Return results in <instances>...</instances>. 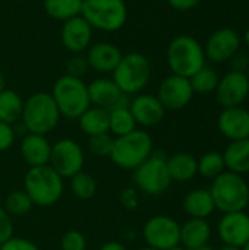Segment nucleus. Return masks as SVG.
Masks as SVG:
<instances>
[{
  "label": "nucleus",
  "instance_id": "3c124183",
  "mask_svg": "<svg viewBox=\"0 0 249 250\" xmlns=\"http://www.w3.org/2000/svg\"><path fill=\"white\" fill-rule=\"evenodd\" d=\"M242 250H249V242L245 245V246H244V248H242Z\"/></svg>",
  "mask_w": 249,
  "mask_h": 250
},
{
  "label": "nucleus",
  "instance_id": "e433bc0d",
  "mask_svg": "<svg viewBox=\"0 0 249 250\" xmlns=\"http://www.w3.org/2000/svg\"><path fill=\"white\" fill-rule=\"evenodd\" d=\"M0 250H40L38 246L23 237L12 236L9 240H6L3 245H0Z\"/></svg>",
  "mask_w": 249,
  "mask_h": 250
},
{
  "label": "nucleus",
  "instance_id": "0eeeda50",
  "mask_svg": "<svg viewBox=\"0 0 249 250\" xmlns=\"http://www.w3.org/2000/svg\"><path fill=\"white\" fill-rule=\"evenodd\" d=\"M210 193L216 209L223 214L244 211L248 207L249 185L241 174L223 171L220 176L213 179Z\"/></svg>",
  "mask_w": 249,
  "mask_h": 250
},
{
  "label": "nucleus",
  "instance_id": "c85d7f7f",
  "mask_svg": "<svg viewBox=\"0 0 249 250\" xmlns=\"http://www.w3.org/2000/svg\"><path fill=\"white\" fill-rule=\"evenodd\" d=\"M136 129V122L128 107H119L109 111V133L114 138L128 135Z\"/></svg>",
  "mask_w": 249,
  "mask_h": 250
},
{
  "label": "nucleus",
  "instance_id": "f704fd0d",
  "mask_svg": "<svg viewBox=\"0 0 249 250\" xmlns=\"http://www.w3.org/2000/svg\"><path fill=\"white\" fill-rule=\"evenodd\" d=\"M62 250H87V239L78 230H68L60 239Z\"/></svg>",
  "mask_w": 249,
  "mask_h": 250
},
{
  "label": "nucleus",
  "instance_id": "bb28decb",
  "mask_svg": "<svg viewBox=\"0 0 249 250\" xmlns=\"http://www.w3.org/2000/svg\"><path fill=\"white\" fill-rule=\"evenodd\" d=\"M23 110L22 97L13 89H3L0 92V122L15 126L21 122Z\"/></svg>",
  "mask_w": 249,
  "mask_h": 250
},
{
  "label": "nucleus",
  "instance_id": "5701e85b",
  "mask_svg": "<svg viewBox=\"0 0 249 250\" xmlns=\"http://www.w3.org/2000/svg\"><path fill=\"white\" fill-rule=\"evenodd\" d=\"M216 209L210 189H194L183 199V211L189 218L207 220Z\"/></svg>",
  "mask_w": 249,
  "mask_h": 250
},
{
  "label": "nucleus",
  "instance_id": "4468645a",
  "mask_svg": "<svg viewBox=\"0 0 249 250\" xmlns=\"http://www.w3.org/2000/svg\"><path fill=\"white\" fill-rule=\"evenodd\" d=\"M241 47V35L233 28H219L207 40L205 57L214 63L229 62Z\"/></svg>",
  "mask_w": 249,
  "mask_h": 250
},
{
  "label": "nucleus",
  "instance_id": "7ed1b4c3",
  "mask_svg": "<svg viewBox=\"0 0 249 250\" xmlns=\"http://www.w3.org/2000/svg\"><path fill=\"white\" fill-rule=\"evenodd\" d=\"M154 152V142L151 135L144 129L114 138L110 160L114 166L123 170H135Z\"/></svg>",
  "mask_w": 249,
  "mask_h": 250
},
{
  "label": "nucleus",
  "instance_id": "c03bdc74",
  "mask_svg": "<svg viewBox=\"0 0 249 250\" xmlns=\"http://www.w3.org/2000/svg\"><path fill=\"white\" fill-rule=\"evenodd\" d=\"M3 89H6V76H4V73L0 70V92H1Z\"/></svg>",
  "mask_w": 249,
  "mask_h": 250
},
{
  "label": "nucleus",
  "instance_id": "aec40b11",
  "mask_svg": "<svg viewBox=\"0 0 249 250\" xmlns=\"http://www.w3.org/2000/svg\"><path fill=\"white\" fill-rule=\"evenodd\" d=\"M122 51L117 45L109 41L92 42L87 50V62L90 69H94L98 73H113L116 66L122 59Z\"/></svg>",
  "mask_w": 249,
  "mask_h": 250
},
{
  "label": "nucleus",
  "instance_id": "ddd939ff",
  "mask_svg": "<svg viewBox=\"0 0 249 250\" xmlns=\"http://www.w3.org/2000/svg\"><path fill=\"white\" fill-rule=\"evenodd\" d=\"M194 97V91L188 78L170 75L161 81L157 91V98L166 110H182Z\"/></svg>",
  "mask_w": 249,
  "mask_h": 250
},
{
  "label": "nucleus",
  "instance_id": "4c0bfd02",
  "mask_svg": "<svg viewBox=\"0 0 249 250\" xmlns=\"http://www.w3.org/2000/svg\"><path fill=\"white\" fill-rule=\"evenodd\" d=\"M15 127L12 125L0 122V152H6L15 144Z\"/></svg>",
  "mask_w": 249,
  "mask_h": 250
},
{
  "label": "nucleus",
  "instance_id": "de8ad7c7",
  "mask_svg": "<svg viewBox=\"0 0 249 250\" xmlns=\"http://www.w3.org/2000/svg\"><path fill=\"white\" fill-rule=\"evenodd\" d=\"M170 250H188V249H185L183 246H181V245H178V246H175V248H172Z\"/></svg>",
  "mask_w": 249,
  "mask_h": 250
},
{
  "label": "nucleus",
  "instance_id": "a18cd8bd",
  "mask_svg": "<svg viewBox=\"0 0 249 250\" xmlns=\"http://www.w3.org/2000/svg\"><path fill=\"white\" fill-rule=\"evenodd\" d=\"M219 250H242L241 248H235V246H229V245H223Z\"/></svg>",
  "mask_w": 249,
  "mask_h": 250
},
{
  "label": "nucleus",
  "instance_id": "49530a36",
  "mask_svg": "<svg viewBox=\"0 0 249 250\" xmlns=\"http://www.w3.org/2000/svg\"><path fill=\"white\" fill-rule=\"evenodd\" d=\"M244 40H245V44L248 45L249 48V28L245 31V34H244Z\"/></svg>",
  "mask_w": 249,
  "mask_h": 250
},
{
  "label": "nucleus",
  "instance_id": "09e8293b",
  "mask_svg": "<svg viewBox=\"0 0 249 250\" xmlns=\"http://www.w3.org/2000/svg\"><path fill=\"white\" fill-rule=\"evenodd\" d=\"M195 250H214L213 248H210L208 245L207 246H203V248H200V249H195Z\"/></svg>",
  "mask_w": 249,
  "mask_h": 250
},
{
  "label": "nucleus",
  "instance_id": "423d86ee",
  "mask_svg": "<svg viewBox=\"0 0 249 250\" xmlns=\"http://www.w3.org/2000/svg\"><path fill=\"white\" fill-rule=\"evenodd\" d=\"M112 79L126 95L141 94L151 79V63L139 51L123 54L119 64L112 73Z\"/></svg>",
  "mask_w": 249,
  "mask_h": 250
},
{
  "label": "nucleus",
  "instance_id": "c756f323",
  "mask_svg": "<svg viewBox=\"0 0 249 250\" xmlns=\"http://www.w3.org/2000/svg\"><path fill=\"white\" fill-rule=\"evenodd\" d=\"M34 204L25 190H13L4 199V211L12 218H21L31 212Z\"/></svg>",
  "mask_w": 249,
  "mask_h": 250
},
{
  "label": "nucleus",
  "instance_id": "37998d69",
  "mask_svg": "<svg viewBox=\"0 0 249 250\" xmlns=\"http://www.w3.org/2000/svg\"><path fill=\"white\" fill-rule=\"evenodd\" d=\"M98 250H128L126 249V246L123 245V243H120V242H107V243H104L101 248Z\"/></svg>",
  "mask_w": 249,
  "mask_h": 250
},
{
  "label": "nucleus",
  "instance_id": "f8f14e48",
  "mask_svg": "<svg viewBox=\"0 0 249 250\" xmlns=\"http://www.w3.org/2000/svg\"><path fill=\"white\" fill-rule=\"evenodd\" d=\"M217 103L223 108L239 107L249 95V78L244 72L230 70L219 79L214 91Z\"/></svg>",
  "mask_w": 249,
  "mask_h": 250
},
{
  "label": "nucleus",
  "instance_id": "4be33fe9",
  "mask_svg": "<svg viewBox=\"0 0 249 250\" xmlns=\"http://www.w3.org/2000/svg\"><path fill=\"white\" fill-rule=\"evenodd\" d=\"M211 237V226L207 220L189 218L181 226V246L195 250L207 246Z\"/></svg>",
  "mask_w": 249,
  "mask_h": 250
},
{
  "label": "nucleus",
  "instance_id": "dca6fc26",
  "mask_svg": "<svg viewBox=\"0 0 249 250\" xmlns=\"http://www.w3.org/2000/svg\"><path fill=\"white\" fill-rule=\"evenodd\" d=\"M92 26L81 15L68 19L62 25V44L69 53L82 54L92 44Z\"/></svg>",
  "mask_w": 249,
  "mask_h": 250
},
{
  "label": "nucleus",
  "instance_id": "ea45409f",
  "mask_svg": "<svg viewBox=\"0 0 249 250\" xmlns=\"http://www.w3.org/2000/svg\"><path fill=\"white\" fill-rule=\"evenodd\" d=\"M120 201L123 204L125 208L128 209H135L138 207V193H136V189H132V188H128L122 192L120 195Z\"/></svg>",
  "mask_w": 249,
  "mask_h": 250
},
{
  "label": "nucleus",
  "instance_id": "a19ab883",
  "mask_svg": "<svg viewBox=\"0 0 249 250\" xmlns=\"http://www.w3.org/2000/svg\"><path fill=\"white\" fill-rule=\"evenodd\" d=\"M230 63H232V70L247 73V69H248L249 66V57L245 53H239V51H238V53L230 59Z\"/></svg>",
  "mask_w": 249,
  "mask_h": 250
},
{
  "label": "nucleus",
  "instance_id": "20e7f679",
  "mask_svg": "<svg viewBox=\"0 0 249 250\" xmlns=\"http://www.w3.org/2000/svg\"><path fill=\"white\" fill-rule=\"evenodd\" d=\"M166 59L173 75L191 78L205 66L204 47L189 35H178L167 45Z\"/></svg>",
  "mask_w": 249,
  "mask_h": 250
},
{
  "label": "nucleus",
  "instance_id": "2eb2a0df",
  "mask_svg": "<svg viewBox=\"0 0 249 250\" xmlns=\"http://www.w3.org/2000/svg\"><path fill=\"white\" fill-rule=\"evenodd\" d=\"M91 105L112 111L119 107H128L131 97L123 94L112 78H98L88 83Z\"/></svg>",
  "mask_w": 249,
  "mask_h": 250
},
{
  "label": "nucleus",
  "instance_id": "a211bd4d",
  "mask_svg": "<svg viewBox=\"0 0 249 250\" xmlns=\"http://www.w3.org/2000/svg\"><path fill=\"white\" fill-rule=\"evenodd\" d=\"M219 237L225 245L244 248L249 242V215L244 211L227 212L219 221Z\"/></svg>",
  "mask_w": 249,
  "mask_h": 250
},
{
  "label": "nucleus",
  "instance_id": "473e14b6",
  "mask_svg": "<svg viewBox=\"0 0 249 250\" xmlns=\"http://www.w3.org/2000/svg\"><path fill=\"white\" fill-rule=\"evenodd\" d=\"M223 171H226V166H225L223 154L220 152L210 151L201 155V158L198 160V173L205 179L213 180L217 176H220Z\"/></svg>",
  "mask_w": 249,
  "mask_h": 250
},
{
  "label": "nucleus",
  "instance_id": "6ab92c4d",
  "mask_svg": "<svg viewBox=\"0 0 249 250\" xmlns=\"http://www.w3.org/2000/svg\"><path fill=\"white\" fill-rule=\"evenodd\" d=\"M217 126L220 133L232 141H241L249 138V110L239 107L223 108L219 114Z\"/></svg>",
  "mask_w": 249,
  "mask_h": 250
},
{
  "label": "nucleus",
  "instance_id": "72a5a7b5",
  "mask_svg": "<svg viewBox=\"0 0 249 250\" xmlns=\"http://www.w3.org/2000/svg\"><path fill=\"white\" fill-rule=\"evenodd\" d=\"M113 142H114V136L109 132L101 135H94L88 138V149L92 155L98 158L110 157L113 149Z\"/></svg>",
  "mask_w": 249,
  "mask_h": 250
},
{
  "label": "nucleus",
  "instance_id": "864d4df0",
  "mask_svg": "<svg viewBox=\"0 0 249 250\" xmlns=\"http://www.w3.org/2000/svg\"><path fill=\"white\" fill-rule=\"evenodd\" d=\"M248 207H249V198H248Z\"/></svg>",
  "mask_w": 249,
  "mask_h": 250
},
{
  "label": "nucleus",
  "instance_id": "c9c22d12",
  "mask_svg": "<svg viewBox=\"0 0 249 250\" xmlns=\"http://www.w3.org/2000/svg\"><path fill=\"white\" fill-rule=\"evenodd\" d=\"M90 69L87 57L81 54H73L68 62H66V75L75 76V78H82L87 70Z\"/></svg>",
  "mask_w": 249,
  "mask_h": 250
},
{
  "label": "nucleus",
  "instance_id": "f257e3e1",
  "mask_svg": "<svg viewBox=\"0 0 249 250\" xmlns=\"http://www.w3.org/2000/svg\"><path fill=\"white\" fill-rule=\"evenodd\" d=\"M59 108L50 92L38 91L23 101L21 123L26 133H37L47 136L60 122Z\"/></svg>",
  "mask_w": 249,
  "mask_h": 250
},
{
  "label": "nucleus",
  "instance_id": "cd10ccee",
  "mask_svg": "<svg viewBox=\"0 0 249 250\" xmlns=\"http://www.w3.org/2000/svg\"><path fill=\"white\" fill-rule=\"evenodd\" d=\"M84 0H43L45 13L60 22L79 16L82 12Z\"/></svg>",
  "mask_w": 249,
  "mask_h": 250
},
{
  "label": "nucleus",
  "instance_id": "58836bf2",
  "mask_svg": "<svg viewBox=\"0 0 249 250\" xmlns=\"http://www.w3.org/2000/svg\"><path fill=\"white\" fill-rule=\"evenodd\" d=\"M13 236V218L0 207V245Z\"/></svg>",
  "mask_w": 249,
  "mask_h": 250
},
{
  "label": "nucleus",
  "instance_id": "39448f33",
  "mask_svg": "<svg viewBox=\"0 0 249 250\" xmlns=\"http://www.w3.org/2000/svg\"><path fill=\"white\" fill-rule=\"evenodd\" d=\"M50 94L60 116L69 120H78L79 116L91 107L88 85L82 81V78L63 75L54 82Z\"/></svg>",
  "mask_w": 249,
  "mask_h": 250
},
{
  "label": "nucleus",
  "instance_id": "412c9836",
  "mask_svg": "<svg viewBox=\"0 0 249 250\" xmlns=\"http://www.w3.org/2000/svg\"><path fill=\"white\" fill-rule=\"evenodd\" d=\"M19 151L23 163L28 164L29 167L47 166L50 163L51 144L44 135L26 133L21 141Z\"/></svg>",
  "mask_w": 249,
  "mask_h": 250
},
{
  "label": "nucleus",
  "instance_id": "7c9ffc66",
  "mask_svg": "<svg viewBox=\"0 0 249 250\" xmlns=\"http://www.w3.org/2000/svg\"><path fill=\"white\" fill-rule=\"evenodd\" d=\"M219 73L210 67V66H204L203 69H200L195 75H192L189 78L191 86L194 94H210L214 92L219 83Z\"/></svg>",
  "mask_w": 249,
  "mask_h": 250
},
{
  "label": "nucleus",
  "instance_id": "603ef678",
  "mask_svg": "<svg viewBox=\"0 0 249 250\" xmlns=\"http://www.w3.org/2000/svg\"><path fill=\"white\" fill-rule=\"evenodd\" d=\"M247 75H248V78H249V66H248V69H247Z\"/></svg>",
  "mask_w": 249,
  "mask_h": 250
},
{
  "label": "nucleus",
  "instance_id": "2f4dec72",
  "mask_svg": "<svg viewBox=\"0 0 249 250\" xmlns=\"http://www.w3.org/2000/svg\"><path fill=\"white\" fill-rule=\"evenodd\" d=\"M69 180H70V190L75 198H78L81 201H88L95 196L97 182L92 174L82 170V171L76 173L73 177H70Z\"/></svg>",
  "mask_w": 249,
  "mask_h": 250
},
{
  "label": "nucleus",
  "instance_id": "b1692460",
  "mask_svg": "<svg viewBox=\"0 0 249 250\" xmlns=\"http://www.w3.org/2000/svg\"><path fill=\"white\" fill-rule=\"evenodd\" d=\"M172 182H189L198 174V160L189 152H176L167 158Z\"/></svg>",
  "mask_w": 249,
  "mask_h": 250
},
{
  "label": "nucleus",
  "instance_id": "6e6552de",
  "mask_svg": "<svg viewBox=\"0 0 249 250\" xmlns=\"http://www.w3.org/2000/svg\"><path fill=\"white\" fill-rule=\"evenodd\" d=\"M81 16L92 29L114 32L125 26L128 6L125 0H84Z\"/></svg>",
  "mask_w": 249,
  "mask_h": 250
},
{
  "label": "nucleus",
  "instance_id": "9b49d317",
  "mask_svg": "<svg viewBox=\"0 0 249 250\" xmlns=\"http://www.w3.org/2000/svg\"><path fill=\"white\" fill-rule=\"evenodd\" d=\"M147 246L157 250H170L181 245V224L169 215H154L142 227Z\"/></svg>",
  "mask_w": 249,
  "mask_h": 250
},
{
  "label": "nucleus",
  "instance_id": "f3484780",
  "mask_svg": "<svg viewBox=\"0 0 249 250\" xmlns=\"http://www.w3.org/2000/svg\"><path fill=\"white\" fill-rule=\"evenodd\" d=\"M129 110L136 122V126L141 127H154L160 125L166 114V108L163 107L157 95L142 92L131 100Z\"/></svg>",
  "mask_w": 249,
  "mask_h": 250
},
{
  "label": "nucleus",
  "instance_id": "8fccbe9b",
  "mask_svg": "<svg viewBox=\"0 0 249 250\" xmlns=\"http://www.w3.org/2000/svg\"><path fill=\"white\" fill-rule=\"evenodd\" d=\"M138 250H157V249H153V248H150V246H145V248H141V249Z\"/></svg>",
  "mask_w": 249,
  "mask_h": 250
},
{
  "label": "nucleus",
  "instance_id": "393cba45",
  "mask_svg": "<svg viewBox=\"0 0 249 250\" xmlns=\"http://www.w3.org/2000/svg\"><path fill=\"white\" fill-rule=\"evenodd\" d=\"M223 160L227 171L236 174H248L249 173V138L241 141H232L225 152Z\"/></svg>",
  "mask_w": 249,
  "mask_h": 250
},
{
  "label": "nucleus",
  "instance_id": "9d476101",
  "mask_svg": "<svg viewBox=\"0 0 249 250\" xmlns=\"http://www.w3.org/2000/svg\"><path fill=\"white\" fill-rule=\"evenodd\" d=\"M85 164V154L82 146L70 139L63 138L51 145V155L48 166L63 179H70L82 171Z\"/></svg>",
  "mask_w": 249,
  "mask_h": 250
},
{
  "label": "nucleus",
  "instance_id": "79ce46f5",
  "mask_svg": "<svg viewBox=\"0 0 249 250\" xmlns=\"http://www.w3.org/2000/svg\"><path fill=\"white\" fill-rule=\"evenodd\" d=\"M169 3V6L178 12H188L192 10L194 7H197L200 4L201 0H166Z\"/></svg>",
  "mask_w": 249,
  "mask_h": 250
},
{
  "label": "nucleus",
  "instance_id": "f03ea898",
  "mask_svg": "<svg viewBox=\"0 0 249 250\" xmlns=\"http://www.w3.org/2000/svg\"><path fill=\"white\" fill-rule=\"evenodd\" d=\"M65 179L59 176L48 164L29 167L23 177V190L32 204L41 208L53 207L60 201L65 190Z\"/></svg>",
  "mask_w": 249,
  "mask_h": 250
},
{
  "label": "nucleus",
  "instance_id": "1a4fd4ad",
  "mask_svg": "<svg viewBox=\"0 0 249 250\" xmlns=\"http://www.w3.org/2000/svg\"><path fill=\"white\" fill-rule=\"evenodd\" d=\"M134 183L145 195L158 196L164 193L172 185L166 155L154 151L148 160L134 170Z\"/></svg>",
  "mask_w": 249,
  "mask_h": 250
},
{
  "label": "nucleus",
  "instance_id": "a878e982",
  "mask_svg": "<svg viewBox=\"0 0 249 250\" xmlns=\"http://www.w3.org/2000/svg\"><path fill=\"white\" fill-rule=\"evenodd\" d=\"M79 129L90 138L109 132V111L91 105L78 119Z\"/></svg>",
  "mask_w": 249,
  "mask_h": 250
}]
</instances>
